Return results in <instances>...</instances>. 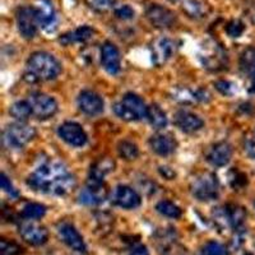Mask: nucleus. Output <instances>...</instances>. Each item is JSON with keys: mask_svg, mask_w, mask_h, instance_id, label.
Returning <instances> with one entry per match:
<instances>
[{"mask_svg": "<svg viewBox=\"0 0 255 255\" xmlns=\"http://www.w3.org/2000/svg\"><path fill=\"white\" fill-rule=\"evenodd\" d=\"M175 51V44L170 38L161 37L157 38L152 44V61L157 67L165 64L171 58Z\"/></svg>", "mask_w": 255, "mask_h": 255, "instance_id": "obj_17", "label": "nucleus"}, {"mask_svg": "<svg viewBox=\"0 0 255 255\" xmlns=\"http://www.w3.org/2000/svg\"><path fill=\"white\" fill-rule=\"evenodd\" d=\"M174 123L180 130L185 133H194V131L200 130L204 125L203 120L200 119L199 116L185 110H180L175 114Z\"/></svg>", "mask_w": 255, "mask_h": 255, "instance_id": "obj_18", "label": "nucleus"}, {"mask_svg": "<svg viewBox=\"0 0 255 255\" xmlns=\"http://www.w3.org/2000/svg\"><path fill=\"white\" fill-rule=\"evenodd\" d=\"M108 195L109 190L104 183H88L79 194V202L86 206H97L104 203L105 199H108Z\"/></svg>", "mask_w": 255, "mask_h": 255, "instance_id": "obj_13", "label": "nucleus"}, {"mask_svg": "<svg viewBox=\"0 0 255 255\" xmlns=\"http://www.w3.org/2000/svg\"><path fill=\"white\" fill-rule=\"evenodd\" d=\"M215 87L218 92L222 93V95L225 96H231L234 95V92H235V86H234V83H231V82L229 81L216 82Z\"/></svg>", "mask_w": 255, "mask_h": 255, "instance_id": "obj_36", "label": "nucleus"}, {"mask_svg": "<svg viewBox=\"0 0 255 255\" xmlns=\"http://www.w3.org/2000/svg\"><path fill=\"white\" fill-rule=\"evenodd\" d=\"M232 157V148L227 142H218L215 145H212L207 154L208 162L217 167L227 165Z\"/></svg>", "mask_w": 255, "mask_h": 255, "instance_id": "obj_19", "label": "nucleus"}, {"mask_svg": "<svg viewBox=\"0 0 255 255\" xmlns=\"http://www.w3.org/2000/svg\"><path fill=\"white\" fill-rule=\"evenodd\" d=\"M1 189L5 191L6 194L10 195V197L13 198H17L18 195H19L18 194L17 189L13 186V184L10 183V180L8 179V176H6L5 174H1Z\"/></svg>", "mask_w": 255, "mask_h": 255, "instance_id": "obj_38", "label": "nucleus"}, {"mask_svg": "<svg viewBox=\"0 0 255 255\" xmlns=\"http://www.w3.org/2000/svg\"><path fill=\"white\" fill-rule=\"evenodd\" d=\"M28 74L26 77H31L29 82L36 81H51L55 79L60 74L61 65L51 54L45 51L33 52L27 61Z\"/></svg>", "mask_w": 255, "mask_h": 255, "instance_id": "obj_2", "label": "nucleus"}, {"mask_svg": "<svg viewBox=\"0 0 255 255\" xmlns=\"http://www.w3.org/2000/svg\"><path fill=\"white\" fill-rule=\"evenodd\" d=\"M38 24L46 31H52L56 27V13L51 0H37L36 1Z\"/></svg>", "mask_w": 255, "mask_h": 255, "instance_id": "obj_16", "label": "nucleus"}, {"mask_svg": "<svg viewBox=\"0 0 255 255\" xmlns=\"http://www.w3.org/2000/svg\"><path fill=\"white\" fill-rule=\"evenodd\" d=\"M115 168V162L113 159L105 157V158H100L97 162H95L91 167L90 171V180L88 183H96V184H101L104 183L105 176L110 172L114 171Z\"/></svg>", "mask_w": 255, "mask_h": 255, "instance_id": "obj_21", "label": "nucleus"}, {"mask_svg": "<svg viewBox=\"0 0 255 255\" xmlns=\"http://www.w3.org/2000/svg\"><path fill=\"white\" fill-rule=\"evenodd\" d=\"M147 119L149 124L154 128V129H163L167 125V118L166 114L163 113L162 109L159 108L158 105H151L148 106V114Z\"/></svg>", "mask_w": 255, "mask_h": 255, "instance_id": "obj_25", "label": "nucleus"}, {"mask_svg": "<svg viewBox=\"0 0 255 255\" xmlns=\"http://www.w3.org/2000/svg\"><path fill=\"white\" fill-rule=\"evenodd\" d=\"M170 1H177V0H170Z\"/></svg>", "mask_w": 255, "mask_h": 255, "instance_id": "obj_45", "label": "nucleus"}, {"mask_svg": "<svg viewBox=\"0 0 255 255\" xmlns=\"http://www.w3.org/2000/svg\"><path fill=\"white\" fill-rule=\"evenodd\" d=\"M118 151L119 154L127 161H133L136 157L139 156V149H138V145L133 142H129V140H123L118 145Z\"/></svg>", "mask_w": 255, "mask_h": 255, "instance_id": "obj_29", "label": "nucleus"}, {"mask_svg": "<svg viewBox=\"0 0 255 255\" xmlns=\"http://www.w3.org/2000/svg\"><path fill=\"white\" fill-rule=\"evenodd\" d=\"M134 9L131 8L130 5H122L119 6V8L115 9V15L119 19H123V20H128V19H131V18H134Z\"/></svg>", "mask_w": 255, "mask_h": 255, "instance_id": "obj_37", "label": "nucleus"}, {"mask_svg": "<svg viewBox=\"0 0 255 255\" xmlns=\"http://www.w3.org/2000/svg\"><path fill=\"white\" fill-rule=\"evenodd\" d=\"M240 69L244 74L254 79L255 78V47L249 46L241 52L240 55Z\"/></svg>", "mask_w": 255, "mask_h": 255, "instance_id": "obj_23", "label": "nucleus"}, {"mask_svg": "<svg viewBox=\"0 0 255 255\" xmlns=\"http://www.w3.org/2000/svg\"><path fill=\"white\" fill-rule=\"evenodd\" d=\"M36 136V129L23 123L10 124L3 131V143L9 149H19Z\"/></svg>", "mask_w": 255, "mask_h": 255, "instance_id": "obj_4", "label": "nucleus"}, {"mask_svg": "<svg viewBox=\"0 0 255 255\" xmlns=\"http://www.w3.org/2000/svg\"><path fill=\"white\" fill-rule=\"evenodd\" d=\"M22 252H23V249L18 244L13 243V241H8L5 239L1 240V244H0L1 255H19L22 254Z\"/></svg>", "mask_w": 255, "mask_h": 255, "instance_id": "obj_33", "label": "nucleus"}, {"mask_svg": "<svg viewBox=\"0 0 255 255\" xmlns=\"http://www.w3.org/2000/svg\"><path fill=\"white\" fill-rule=\"evenodd\" d=\"M101 63L102 67L109 74H118L120 72L122 61L120 52L113 42H105L101 47Z\"/></svg>", "mask_w": 255, "mask_h": 255, "instance_id": "obj_15", "label": "nucleus"}, {"mask_svg": "<svg viewBox=\"0 0 255 255\" xmlns=\"http://www.w3.org/2000/svg\"><path fill=\"white\" fill-rule=\"evenodd\" d=\"M113 203L123 209H134L140 206L139 194L133 188L127 185H119L114 190Z\"/></svg>", "mask_w": 255, "mask_h": 255, "instance_id": "obj_12", "label": "nucleus"}, {"mask_svg": "<svg viewBox=\"0 0 255 255\" xmlns=\"http://www.w3.org/2000/svg\"><path fill=\"white\" fill-rule=\"evenodd\" d=\"M244 255H253V254H252V253H245V254H244Z\"/></svg>", "mask_w": 255, "mask_h": 255, "instance_id": "obj_44", "label": "nucleus"}, {"mask_svg": "<svg viewBox=\"0 0 255 255\" xmlns=\"http://www.w3.org/2000/svg\"><path fill=\"white\" fill-rule=\"evenodd\" d=\"M244 29H245V26H244V23L241 22V20H231L229 24H227L226 27V32L227 35L230 36V37H240L241 35H243Z\"/></svg>", "mask_w": 255, "mask_h": 255, "instance_id": "obj_35", "label": "nucleus"}, {"mask_svg": "<svg viewBox=\"0 0 255 255\" xmlns=\"http://www.w3.org/2000/svg\"><path fill=\"white\" fill-rule=\"evenodd\" d=\"M159 172H161V175H162L163 177H166L167 180H172L176 176L174 170H172L171 167H167V166H161V167H159Z\"/></svg>", "mask_w": 255, "mask_h": 255, "instance_id": "obj_40", "label": "nucleus"}, {"mask_svg": "<svg viewBox=\"0 0 255 255\" xmlns=\"http://www.w3.org/2000/svg\"><path fill=\"white\" fill-rule=\"evenodd\" d=\"M198 255H227V249L217 241H209L200 249Z\"/></svg>", "mask_w": 255, "mask_h": 255, "instance_id": "obj_31", "label": "nucleus"}, {"mask_svg": "<svg viewBox=\"0 0 255 255\" xmlns=\"http://www.w3.org/2000/svg\"><path fill=\"white\" fill-rule=\"evenodd\" d=\"M18 31L24 38H33L37 33V13L35 6H22L17 12Z\"/></svg>", "mask_w": 255, "mask_h": 255, "instance_id": "obj_7", "label": "nucleus"}, {"mask_svg": "<svg viewBox=\"0 0 255 255\" xmlns=\"http://www.w3.org/2000/svg\"><path fill=\"white\" fill-rule=\"evenodd\" d=\"M156 209L158 213H161L165 217L174 218V220L181 217V209L170 200H161L159 203H157Z\"/></svg>", "mask_w": 255, "mask_h": 255, "instance_id": "obj_28", "label": "nucleus"}, {"mask_svg": "<svg viewBox=\"0 0 255 255\" xmlns=\"http://www.w3.org/2000/svg\"><path fill=\"white\" fill-rule=\"evenodd\" d=\"M95 35V29L90 26H82L79 28L74 29L73 32L65 33L59 38V42L65 46L70 44H76V42H87L88 40L93 37Z\"/></svg>", "mask_w": 255, "mask_h": 255, "instance_id": "obj_22", "label": "nucleus"}, {"mask_svg": "<svg viewBox=\"0 0 255 255\" xmlns=\"http://www.w3.org/2000/svg\"><path fill=\"white\" fill-rule=\"evenodd\" d=\"M252 92L255 93V78L253 79V83H252Z\"/></svg>", "mask_w": 255, "mask_h": 255, "instance_id": "obj_43", "label": "nucleus"}, {"mask_svg": "<svg viewBox=\"0 0 255 255\" xmlns=\"http://www.w3.org/2000/svg\"><path fill=\"white\" fill-rule=\"evenodd\" d=\"M129 255H149V252L144 245H136L130 250Z\"/></svg>", "mask_w": 255, "mask_h": 255, "instance_id": "obj_41", "label": "nucleus"}, {"mask_svg": "<svg viewBox=\"0 0 255 255\" xmlns=\"http://www.w3.org/2000/svg\"><path fill=\"white\" fill-rule=\"evenodd\" d=\"M59 135L64 142L73 147H82L87 143V134L77 123L68 122L59 127Z\"/></svg>", "mask_w": 255, "mask_h": 255, "instance_id": "obj_11", "label": "nucleus"}, {"mask_svg": "<svg viewBox=\"0 0 255 255\" xmlns=\"http://www.w3.org/2000/svg\"><path fill=\"white\" fill-rule=\"evenodd\" d=\"M149 145H151L152 151L159 156H168L172 152H175L177 147V143L175 138L170 134L159 133L154 134L149 139Z\"/></svg>", "mask_w": 255, "mask_h": 255, "instance_id": "obj_20", "label": "nucleus"}, {"mask_svg": "<svg viewBox=\"0 0 255 255\" xmlns=\"http://www.w3.org/2000/svg\"><path fill=\"white\" fill-rule=\"evenodd\" d=\"M114 111L125 122H138L147 118L148 106L139 96L127 93L122 101L114 105Z\"/></svg>", "mask_w": 255, "mask_h": 255, "instance_id": "obj_3", "label": "nucleus"}, {"mask_svg": "<svg viewBox=\"0 0 255 255\" xmlns=\"http://www.w3.org/2000/svg\"><path fill=\"white\" fill-rule=\"evenodd\" d=\"M183 9L186 12V14L194 18L202 17L204 13L203 4L198 3L197 0H189V1H186L185 5L183 6Z\"/></svg>", "mask_w": 255, "mask_h": 255, "instance_id": "obj_32", "label": "nucleus"}, {"mask_svg": "<svg viewBox=\"0 0 255 255\" xmlns=\"http://www.w3.org/2000/svg\"><path fill=\"white\" fill-rule=\"evenodd\" d=\"M87 5L96 12H106L115 4V0H86Z\"/></svg>", "mask_w": 255, "mask_h": 255, "instance_id": "obj_34", "label": "nucleus"}, {"mask_svg": "<svg viewBox=\"0 0 255 255\" xmlns=\"http://www.w3.org/2000/svg\"><path fill=\"white\" fill-rule=\"evenodd\" d=\"M29 188L52 195H65L76 186V179L60 162L51 161L41 165L27 179Z\"/></svg>", "mask_w": 255, "mask_h": 255, "instance_id": "obj_1", "label": "nucleus"}, {"mask_svg": "<svg viewBox=\"0 0 255 255\" xmlns=\"http://www.w3.org/2000/svg\"><path fill=\"white\" fill-rule=\"evenodd\" d=\"M145 15H147L149 23L156 28H170L171 26H174L175 20H176V15L174 12L165 6L158 5V4H152L148 6Z\"/></svg>", "mask_w": 255, "mask_h": 255, "instance_id": "obj_10", "label": "nucleus"}, {"mask_svg": "<svg viewBox=\"0 0 255 255\" xmlns=\"http://www.w3.org/2000/svg\"><path fill=\"white\" fill-rule=\"evenodd\" d=\"M158 252L161 253V255H188V250L183 245H180L176 240L158 247Z\"/></svg>", "mask_w": 255, "mask_h": 255, "instance_id": "obj_30", "label": "nucleus"}, {"mask_svg": "<svg viewBox=\"0 0 255 255\" xmlns=\"http://www.w3.org/2000/svg\"><path fill=\"white\" fill-rule=\"evenodd\" d=\"M28 102L31 105L32 114L41 120L52 118L58 111V102L55 101V99L45 93H32L28 97Z\"/></svg>", "mask_w": 255, "mask_h": 255, "instance_id": "obj_6", "label": "nucleus"}, {"mask_svg": "<svg viewBox=\"0 0 255 255\" xmlns=\"http://www.w3.org/2000/svg\"><path fill=\"white\" fill-rule=\"evenodd\" d=\"M104 100L93 91H83L78 96V108L87 115H99L104 111Z\"/></svg>", "mask_w": 255, "mask_h": 255, "instance_id": "obj_14", "label": "nucleus"}, {"mask_svg": "<svg viewBox=\"0 0 255 255\" xmlns=\"http://www.w3.org/2000/svg\"><path fill=\"white\" fill-rule=\"evenodd\" d=\"M46 215V207L40 203H28L22 209V217L26 220H40Z\"/></svg>", "mask_w": 255, "mask_h": 255, "instance_id": "obj_27", "label": "nucleus"}, {"mask_svg": "<svg viewBox=\"0 0 255 255\" xmlns=\"http://www.w3.org/2000/svg\"><path fill=\"white\" fill-rule=\"evenodd\" d=\"M245 151L252 158L255 159V139L248 140L247 144H245Z\"/></svg>", "mask_w": 255, "mask_h": 255, "instance_id": "obj_42", "label": "nucleus"}, {"mask_svg": "<svg viewBox=\"0 0 255 255\" xmlns=\"http://www.w3.org/2000/svg\"><path fill=\"white\" fill-rule=\"evenodd\" d=\"M58 234L64 244H67L70 249L74 252L86 254L87 253V245L84 243L83 238L78 232L76 227L68 222H61L58 225Z\"/></svg>", "mask_w": 255, "mask_h": 255, "instance_id": "obj_9", "label": "nucleus"}, {"mask_svg": "<svg viewBox=\"0 0 255 255\" xmlns=\"http://www.w3.org/2000/svg\"><path fill=\"white\" fill-rule=\"evenodd\" d=\"M218 180L216 175L211 172H202L191 180L190 190L198 200L207 202V200L216 199L218 197Z\"/></svg>", "mask_w": 255, "mask_h": 255, "instance_id": "obj_5", "label": "nucleus"}, {"mask_svg": "<svg viewBox=\"0 0 255 255\" xmlns=\"http://www.w3.org/2000/svg\"><path fill=\"white\" fill-rule=\"evenodd\" d=\"M9 114L14 118L15 120H19V122H24L27 120L32 114L31 105L28 101H17L10 106L9 109Z\"/></svg>", "mask_w": 255, "mask_h": 255, "instance_id": "obj_26", "label": "nucleus"}, {"mask_svg": "<svg viewBox=\"0 0 255 255\" xmlns=\"http://www.w3.org/2000/svg\"><path fill=\"white\" fill-rule=\"evenodd\" d=\"M235 172V177H231L230 181H231V185L234 188H243V186L247 185V176L244 174H240V172Z\"/></svg>", "mask_w": 255, "mask_h": 255, "instance_id": "obj_39", "label": "nucleus"}, {"mask_svg": "<svg viewBox=\"0 0 255 255\" xmlns=\"http://www.w3.org/2000/svg\"><path fill=\"white\" fill-rule=\"evenodd\" d=\"M19 234L26 243L31 245H42L47 241L49 232L46 227L33 222V220H24L19 225Z\"/></svg>", "mask_w": 255, "mask_h": 255, "instance_id": "obj_8", "label": "nucleus"}, {"mask_svg": "<svg viewBox=\"0 0 255 255\" xmlns=\"http://www.w3.org/2000/svg\"><path fill=\"white\" fill-rule=\"evenodd\" d=\"M226 212L230 227H232L235 231L243 229V225L245 222V218H247V211L240 206L230 204V206H226Z\"/></svg>", "mask_w": 255, "mask_h": 255, "instance_id": "obj_24", "label": "nucleus"}]
</instances>
